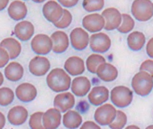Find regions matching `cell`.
Returning <instances> with one entry per match:
<instances>
[{
  "label": "cell",
  "mask_w": 153,
  "mask_h": 129,
  "mask_svg": "<svg viewBox=\"0 0 153 129\" xmlns=\"http://www.w3.org/2000/svg\"><path fill=\"white\" fill-rule=\"evenodd\" d=\"M46 83L50 89L56 93H60L70 89L71 78L64 69L55 68L48 73Z\"/></svg>",
  "instance_id": "cell-1"
},
{
  "label": "cell",
  "mask_w": 153,
  "mask_h": 129,
  "mask_svg": "<svg viewBox=\"0 0 153 129\" xmlns=\"http://www.w3.org/2000/svg\"><path fill=\"white\" fill-rule=\"evenodd\" d=\"M131 87L135 94L146 97L153 89V78L146 72H139L131 80Z\"/></svg>",
  "instance_id": "cell-2"
},
{
  "label": "cell",
  "mask_w": 153,
  "mask_h": 129,
  "mask_svg": "<svg viewBox=\"0 0 153 129\" xmlns=\"http://www.w3.org/2000/svg\"><path fill=\"white\" fill-rule=\"evenodd\" d=\"M133 17L140 22H146L153 16V2L150 0H134L131 8Z\"/></svg>",
  "instance_id": "cell-3"
},
{
  "label": "cell",
  "mask_w": 153,
  "mask_h": 129,
  "mask_svg": "<svg viewBox=\"0 0 153 129\" xmlns=\"http://www.w3.org/2000/svg\"><path fill=\"white\" fill-rule=\"evenodd\" d=\"M110 98L114 106L119 108H123L131 103L133 99V93L128 87L117 86L111 90Z\"/></svg>",
  "instance_id": "cell-4"
},
{
  "label": "cell",
  "mask_w": 153,
  "mask_h": 129,
  "mask_svg": "<svg viewBox=\"0 0 153 129\" xmlns=\"http://www.w3.org/2000/svg\"><path fill=\"white\" fill-rule=\"evenodd\" d=\"M117 109L115 107L109 103H105L96 109L94 118L96 123L99 125H109L116 116Z\"/></svg>",
  "instance_id": "cell-5"
},
{
  "label": "cell",
  "mask_w": 153,
  "mask_h": 129,
  "mask_svg": "<svg viewBox=\"0 0 153 129\" xmlns=\"http://www.w3.org/2000/svg\"><path fill=\"white\" fill-rule=\"evenodd\" d=\"M31 48L37 55H46L52 51V41L45 34H38L31 41Z\"/></svg>",
  "instance_id": "cell-6"
},
{
  "label": "cell",
  "mask_w": 153,
  "mask_h": 129,
  "mask_svg": "<svg viewBox=\"0 0 153 129\" xmlns=\"http://www.w3.org/2000/svg\"><path fill=\"white\" fill-rule=\"evenodd\" d=\"M112 42L110 37L105 33H95L89 36L90 49L96 53H104L109 51Z\"/></svg>",
  "instance_id": "cell-7"
},
{
  "label": "cell",
  "mask_w": 153,
  "mask_h": 129,
  "mask_svg": "<svg viewBox=\"0 0 153 129\" xmlns=\"http://www.w3.org/2000/svg\"><path fill=\"white\" fill-rule=\"evenodd\" d=\"M89 34L81 27L74 28L69 34V43L71 46L76 51H83L89 44Z\"/></svg>",
  "instance_id": "cell-8"
},
{
  "label": "cell",
  "mask_w": 153,
  "mask_h": 129,
  "mask_svg": "<svg viewBox=\"0 0 153 129\" xmlns=\"http://www.w3.org/2000/svg\"><path fill=\"white\" fill-rule=\"evenodd\" d=\"M31 74L36 77H42L47 74L51 69V62L48 58L42 55L33 57L28 65Z\"/></svg>",
  "instance_id": "cell-9"
},
{
  "label": "cell",
  "mask_w": 153,
  "mask_h": 129,
  "mask_svg": "<svg viewBox=\"0 0 153 129\" xmlns=\"http://www.w3.org/2000/svg\"><path fill=\"white\" fill-rule=\"evenodd\" d=\"M64 8L55 0H49L42 7V14L45 19L52 24L58 22L62 15Z\"/></svg>",
  "instance_id": "cell-10"
},
{
  "label": "cell",
  "mask_w": 153,
  "mask_h": 129,
  "mask_svg": "<svg viewBox=\"0 0 153 129\" xmlns=\"http://www.w3.org/2000/svg\"><path fill=\"white\" fill-rule=\"evenodd\" d=\"M83 28L87 32L98 33L105 28V19L102 15L97 13H92L84 16L82 20Z\"/></svg>",
  "instance_id": "cell-11"
},
{
  "label": "cell",
  "mask_w": 153,
  "mask_h": 129,
  "mask_svg": "<svg viewBox=\"0 0 153 129\" xmlns=\"http://www.w3.org/2000/svg\"><path fill=\"white\" fill-rule=\"evenodd\" d=\"M105 19V28L106 31L117 29L122 23V14L115 7H108L101 14Z\"/></svg>",
  "instance_id": "cell-12"
},
{
  "label": "cell",
  "mask_w": 153,
  "mask_h": 129,
  "mask_svg": "<svg viewBox=\"0 0 153 129\" xmlns=\"http://www.w3.org/2000/svg\"><path fill=\"white\" fill-rule=\"evenodd\" d=\"M64 70L69 76H80L86 70L85 61L79 56H71L66 60Z\"/></svg>",
  "instance_id": "cell-13"
},
{
  "label": "cell",
  "mask_w": 153,
  "mask_h": 129,
  "mask_svg": "<svg viewBox=\"0 0 153 129\" xmlns=\"http://www.w3.org/2000/svg\"><path fill=\"white\" fill-rule=\"evenodd\" d=\"M75 104H76V99L74 94L68 91H64L57 94L53 100L54 107H56L62 113H65L68 110L72 109Z\"/></svg>",
  "instance_id": "cell-14"
},
{
  "label": "cell",
  "mask_w": 153,
  "mask_h": 129,
  "mask_svg": "<svg viewBox=\"0 0 153 129\" xmlns=\"http://www.w3.org/2000/svg\"><path fill=\"white\" fill-rule=\"evenodd\" d=\"M15 95L22 102H32L37 97V89L29 82H24L16 87Z\"/></svg>",
  "instance_id": "cell-15"
},
{
  "label": "cell",
  "mask_w": 153,
  "mask_h": 129,
  "mask_svg": "<svg viewBox=\"0 0 153 129\" xmlns=\"http://www.w3.org/2000/svg\"><path fill=\"white\" fill-rule=\"evenodd\" d=\"M52 41V51L55 53H63L69 46V37L64 31L58 30L50 36Z\"/></svg>",
  "instance_id": "cell-16"
},
{
  "label": "cell",
  "mask_w": 153,
  "mask_h": 129,
  "mask_svg": "<svg viewBox=\"0 0 153 129\" xmlns=\"http://www.w3.org/2000/svg\"><path fill=\"white\" fill-rule=\"evenodd\" d=\"M62 120L61 112L56 107H51L43 112L42 125L45 129H57Z\"/></svg>",
  "instance_id": "cell-17"
},
{
  "label": "cell",
  "mask_w": 153,
  "mask_h": 129,
  "mask_svg": "<svg viewBox=\"0 0 153 129\" xmlns=\"http://www.w3.org/2000/svg\"><path fill=\"white\" fill-rule=\"evenodd\" d=\"M70 89L72 94L76 97H84L88 94L91 89V82L85 76H76L71 81Z\"/></svg>",
  "instance_id": "cell-18"
},
{
  "label": "cell",
  "mask_w": 153,
  "mask_h": 129,
  "mask_svg": "<svg viewBox=\"0 0 153 129\" xmlns=\"http://www.w3.org/2000/svg\"><path fill=\"white\" fill-rule=\"evenodd\" d=\"M110 97L109 89L105 86H96L88 92V101L93 106L98 107L105 104Z\"/></svg>",
  "instance_id": "cell-19"
},
{
  "label": "cell",
  "mask_w": 153,
  "mask_h": 129,
  "mask_svg": "<svg viewBox=\"0 0 153 129\" xmlns=\"http://www.w3.org/2000/svg\"><path fill=\"white\" fill-rule=\"evenodd\" d=\"M14 33L17 39L23 42H27L34 34V26L31 22L22 20L16 25Z\"/></svg>",
  "instance_id": "cell-20"
},
{
  "label": "cell",
  "mask_w": 153,
  "mask_h": 129,
  "mask_svg": "<svg viewBox=\"0 0 153 129\" xmlns=\"http://www.w3.org/2000/svg\"><path fill=\"white\" fill-rule=\"evenodd\" d=\"M96 74L101 81L105 82H111L117 79L118 70L113 64L105 61L97 67Z\"/></svg>",
  "instance_id": "cell-21"
},
{
  "label": "cell",
  "mask_w": 153,
  "mask_h": 129,
  "mask_svg": "<svg viewBox=\"0 0 153 129\" xmlns=\"http://www.w3.org/2000/svg\"><path fill=\"white\" fill-rule=\"evenodd\" d=\"M28 118V110L24 106H16L7 113V120L13 125H22Z\"/></svg>",
  "instance_id": "cell-22"
},
{
  "label": "cell",
  "mask_w": 153,
  "mask_h": 129,
  "mask_svg": "<svg viewBox=\"0 0 153 129\" xmlns=\"http://www.w3.org/2000/svg\"><path fill=\"white\" fill-rule=\"evenodd\" d=\"M7 13L13 20L22 21L27 16L28 9L24 1L15 0L9 4V7H7Z\"/></svg>",
  "instance_id": "cell-23"
},
{
  "label": "cell",
  "mask_w": 153,
  "mask_h": 129,
  "mask_svg": "<svg viewBox=\"0 0 153 129\" xmlns=\"http://www.w3.org/2000/svg\"><path fill=\"white\" fill-rule=\"evenodd\" d=\"M6 78L13 82L19 81L22 80L25 74V69L21 64L17 61H11L7 63L4 71Z\"/></svg>",
  "instance_id": "cell-24"
},
{
  "label": "cell",
  "mask_w": 153,
  "mask_h": 129,
  "mask_svg": "<svg viewBox=\"0 0 153 129\" xmlns=\"http://www.w3.org/2000/svg\"><path fill=\"white\" fill-rule=\"evenodd\" d=\"M63 125L68 129H76L80 127L83 123L82 116L76 110H68L62 116Z\"/></svg>",
  "instance_id": "cell-25"
},
{
  "label": "cell",
  "mask_w": 153,
  "mask_h": 129,
  "mask_svg": "<svg viewBox=\"0 0 153 129\" xmlns=\"http://www.w3.org/2000/svg\"><path fill=\"white\" fill-rule=\"evenodd\" d=\"M0 47L7 50L10 60L17 58L22 51V45L18 40L14 37H7L0 42Z\"/></svg>",
  "instance_id": "cell-26"
},
{
  "label": "cell",
  "mask_w": 153,
  "mask_h": 129,
  "mask_svg": "<svg viewBox=\"0 0 153 129\" xmlns=\"http://www.w3.org/2000/svg\"><path fill=\"white\" fill-rule=\"evenodd\" d=\"M146 43V37L143 33L139 31L131 32L127 37L128 47L134 51H140Z\"/></svg>",
  "instance_id": "cell-27"
},
{
  "label": "cell",
  "mask_w": 153,
  "mask_h": 129,
  "mask_svg": "<svg viewBox=\"0 0 153 129\" xmlns=\"http://www.w3.org/2000/svg\"><path fill=\"white\" fill-rule=\"evenodd\" d=\"M105 62V58L99 53L90 54L86 60V67L90 73H96L97 67L100 64Z\"/></svg>",
  "instance_id": "cell-28"
},
{
  "label": "cell",
  "mask_w": 153,
  "mask_h": 129,
  "mask_svg": "<svg viewBox=\"0 0 153 129\" xmlns=\"http://www.w3.org/2000/svg\"><path fill=\"white\" fill-rule=\"evenodd\" d=\"M15 92L8 87L0 88V106L7 107L15 99Z\"/></svg>",
  "instance_id": "cell-29"
},
{
  "label": "cell",
  "mask_w": 153,
  "mask_h": 129,
  "mask_svg": "<svg viewBox=\"0 0 153 129\" xmlns=\"http://www.w3.org/2000/svg\"><path fill=\"white\" fill-rule=\"evenodd\" d=\"M135 22L134 19L128 14H122V23L117 28L118 32L121 34H128L131 32L134 28Z\"/></svg>",
  "instance_id": "cell-30"
},
{
  "label": "cell",
  "mask_w": 153,
  "mask_h": 129,
  "mask_svg": "<svg viewBox=\"0 0 153 129\" xmlns=\"http://www.w3.org/2000/svg\"><path fill=\"white\" fill-rule=\"evenodd\" d=\"M83 8L89 13L102 10L105 7V0H83Z\"/></svg>",
  "instance_id": "cell-31"
},
{
  "label": "cell",
  "mask_w": 153,
  "mask_h": 129,
  "mask_svg": "<svg viewBox=\"0 0 153 129\" xmlns=\"http://www.w3.org/2000/svg\"><path fill=\"white\" fill-rule=\"evenodd\" d=\"M127 123V116L122 110L116 111V116L114 120L109 125L111 129H123Z\"/></svg>",
  "instance_id": "cell-32"
},
{
  "label": "cell",
  "mask_w": 153,
  "mask_h": 129,
  "mask_svg": "<svg viewBox=\"0 0 153 129\" xmlns=\"http://www.w3.org/2000/svg\"><path fill=\"white\" fill-rule=\"evenodd\" d=\"M43 112L37 111L31 115L29 119V126L31 129H45L42 125Z\"/></svg>",
  "instance_id": "cell-33"
},
{
  "label": "cell",
  "mask_w": 153,
  "mask_h": 129,
  "mask_svg": "<svg viewBox=\"0 0 153 129\" xmlns=\"http://www.w3.org/2000/svg\"><path fill=\"white\" fill-rule=\"evenodd\" d=\"M72 19H73V17H72L71 13L67 8H64L63 15H62L61 18L58 22H56L55 24H53V25L58 29H65V28L68 27L71 25Z\"/></svg>",
  "instance_id": "cell-34"
},
{
  "label": "cell",
  "mask_w": 153,
  "mask_h": 129,
  "mask_svg": "<svg viewBox=\"0 0 153 129\" xmlns=\"http://www.w3.org/2000/svg\"><path fill=\"white\" fill-rule=\"evenodd\" d=\"M140 72H148L152 78H153V60L149 59L144 60L140 66Z\"/></svg>",
  "instance_id": "cell-35"
},
{
  "label": "cell",
  "mask_w": 153,
  "mask_h": 129,
  "mask_svg": "<svg viewBox=\"0 0 153 129\" xmlns=\"http://www.w3.org/2000/svg\"><path fill=\"white\" fill-rule=\"evenodd\" d=\"M9 54L6 49L0 47V68H4L9 62Z\"/></svg>",
  "instance_id": "cell-36"
},
{
  "label": "cell",
  "mask_w": 153,
  "mask_h": 129,
  "mask_svg": "<svg viewBox=\"0 0 153 129\" xmlns=\"http://www.w3.org/2000/svg\"><path fill=\"white\" fill-rule=\"evenodd\" d=\"M79 0H58V3L62 7H65V8H71V7H74L76 4L79 3Z\"/></svg>",
  "instance_id": "cell-37"
},
{
  "label": "cell",
  "mask_w": 153,
  "mask_h": 129,
  "mask_svg": "<svg viewBox=\"0 0 153 129\" xmlns=\"http://www.w3.org/2000/svg\"><path fill=\"white\" fill-rule=\"evenodd\" d=\"M79 129H101L100 125L94 121H86L82 123Z\"/></svg>",
  "instance_id": "cell-38"
},
{
  "label": "cell",
  "mask_w": 153,
  "mask_h": 129,
  "mask_svg": "<svg viewBox=\"0 0 153 129\" xmlns=\"http://www.w3.org/2000/svg\"><path fill=\"white\" fill-rule=\"evenodd\" d=\"M146 51L149 58L153 59V37L150 38L146 45Z\"/></svg>",
  "instance_id": "cell-39"
},
{
  "label": "cell",
  "mask_w": 153,
  "mask_h": 129,
  "mask_svg": "<svg viewBox=\"0 0 153 129\" xmlns=\"http://www.w3.org/2000/svg\"><path fill=\"white\" fill-rule=\"evenodd\" d=\"M6 122H7V119H6L5 115L0 111V129H3L5 127Z\"/></svg>",
  "instance_id": "cell-40"
},
{
  "label": "cell",
  "mask_w": 153,
  "mask_h": 129,
  "mask_svg": "<svg viewBox=\"0 0 153 129\" xmlns=\"http://www.w3.org/2000/svg\"><path fill=\"white\" fill-rule=\"evenodd\" d=\"M9 0H0V11L4 10L8 7Z\"/></svg>",
  "instance_id": "cell-41"
},
{
  "label": "cell",
  "mask_w": 153,
  "mask_h": 129,
  "mask_svg": "<svg viewBox=\"0 0 153 129\" xmlns=\"http://www.w3.org/2000/svg\"><path fill=\"white\" fill-rule=\"evenodd\" d=\"M124 129H140V128L139 126L135 125H130L126 126Z\"/></svg>",
  "instance_id": "cell-42"
},
{
  "label": "cell",
  "mask_w": 153,
  "mask_h": 129,
  "mask_svg": "<svg viewBox=\"0 0 153 129\" xmlns=\"http://www.w3.org/2000/svg\"><path fill=\"white\" fill-rule=\"evenodd\" d=\"M4 81H5V78H4V75L3 73L0 72V87H1L4 83Z\"/></svg>",
  "instance_id": "cell-43"
},
{
  "label": "cell",
  "mask_w": 153,
  "mask_h": 129,
  "mask_svg": "<svg viewBox=\"0 0 153 129\" xmlns=\"http://www.w3.org/2000/svg\"><path fill=\"white\" fill-rule=\"evenodd\" d=\"M33 1L35 3H43V2H45V0H33Z\"/></svg>",
  "instance_id": "cell-44"
},
{
  "label": "cell",
  "mask_w": 153,
  "mask_h": 129,
  "mask_svg": "<svg viewBox=\"0 0 153 129\" xmlns=\"http://www.w3.org/2000/svg\"><path fill=\"white\" fill-rule=\"evenodd\" d=\"M145 129H153V125H149V126H147Z\"/></svg>",
  "instance_id": "cell-45"
}]
</instances>
